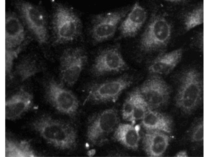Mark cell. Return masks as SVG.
<instances>
[{
  "instance_id": "1",
  "label": "cell",
  "mask_w": 209,
  "mask_h": 157,
  "mask_svg": "<svg viewBox=\"0 0 209 157\" xmlns=\"http://www.w3.org/2000/svg\"><path fill=\"white\" fill-rule=\"evenodd\" d=\"M34 129L48 143L62 150L75 149L78 145V134L71 124L43 115L32 123Z\"/></svg>"
},
{
  "instance_id": "2",
  "label": "cell",
  "mask_w": 209,
  "mask_h": 157,
  "mask_svg": "<svg viewBox=\"0 0 209 157\" xmlns=\"http://www.w3.org/2000/svg\"><path fill=\"white\" fill-rule=\"evenodd\" d=\"M202 80L196 69L190 68L182 74L175 99L176 106L186 114H190L201 102L203 93Z\"/></svg>"
},
{
  "instance_id": "3",
  "label": "cell",
  "mask_w": 209,
  "mask_h": 157,
  "mask_svg": "<svg viewBox=\"0 0 209 157\" xmlns=\"http://www.w3.org/2000/svg\"><path fill=\"white\" fill-rule=\"evenodd\" d=\"M53 24L56 44L71 42L77 39L82 33V24L79 18L71 9L61 4L56 7Z\"/></svg>"
},
{
  "instance_id": "4",
  "label": "cell",
  "mask_w": 209,
  "mask_h": 157,
  "mask_svg": "<svg viewBox=\"0 0 209 157\" xmlns=\"http://www.w3.org/2000/svg\"><path fill=\"white\" fill-rule=\"evenodd\" d=\"M118 112L113 108L105 109L91 116L89 120L86 137L92 146L99 145L118 125Z\"/></svg>"
},
{
  "instance_id": "5",
  "label": "cell",
  "mask_w": 209,
  "mask_h": 157,
  "mask_svg": "<svg viewBox=\"0 0 209 157\" xmlns=\"http://www.w3.org/2000/svg\"><path fill=\"white\" fill-rule=\"evenodd\" d=\"M133 82L131 77L124 76L101 83H93L88 87L83 105L90 102L94 103L115 102L123 91Z\"/></svg>"
},
{
  "instance_id": "6",
  "label": "cell",
  "mask_w": 209,
  "mask_h": 157,
  "mask_svg": "<svg viewBox=\"0 0 209 157\" xmlns=\"http://www.w3.org/2000/svg\"><path fill=\"white\" fill-rule=\"evenodd\" d=\"M88 57L82 47L70 48L63 52L60 59V70L63 82L69 87L77 81L86 64Z\"/></svg>"
},
{
  "instance_id": "7",
  "label": "cell",
  "mask_w": 209,
  "mask_h": 157,
  "mask_svg": "<svg viewBox=\"0 0 209 157\" xmlns=\"http://www.w3.org/2000/svg\"><path fill=\"white\" fill-rule=\"evenodd\" d=\"M171 32V26L165 18L158 16L153 18L141 36V49L149 52L165 47L169 40Z\"/></svg>"
},
{
  "instance_id": "8",
  "label": "cell",
  "mask_w": 209,
  "mask_h": 157,
  "mask_svg": "<svg viewBox=\"0 0 209 157\" xmlns=\"http://www.w3.org/2000/svg\"><path fill=\"white\" fill-rule=\"evenodd\" d=\"M46 94L48 101L58 111L71 117L76 115L79 102L71 91L52 79L47 86Z\"/></svg>"
},
{
  "instance_id": "9",
  "label": "cell",
  "mask_w": 209,
  "mask_h": 157,
  "mask_svg": "<svg viewBox=\"0 0 209 157\" xmlns=\"http://www.w3.org/2000/svg\"><path fill=\"white\" fill-rule=\"evenodd\" d=\"M139 89L151 110L159 108L166 104L171 93L167 83L159 76L156 75L148 78Z\"/></svg>"
},
{
  "instance_id": "10",
  "label": "cell",
  "mask_w": 209,
  "mask_h": 157,
  "mask_svg": "<svg viewBox=\"0 0 209 157\" xmlns=\"http://www.w3.org/2000/svg\"><path fill=\"white\" fill-rule=\"evenodd\" d=\"M127 12L123 10L96 16L92 20L90 30L95 42H102L113 36L118 24Z\"/></svg>"
},
{
  "instance_id": "11",
  "label": "cell",
  "mask_w": 209,
  "mask_h": 157,
  "mask_svg": "<svg viewBox=\"0 0 209 157\" xmlns=\"http://www.w3.org/2000/svg\"><path fill=\"white\" fill-rule=\"evenodd\" d=\"M19 9L27 26L40 44L47 39L46 22L43 13L35 5L24 2L19 4Z\"/></svg>"
},
{
  "instance_id": "12",
  "label": "cell",
  "mask_w": 209,
  "mask_h": 157,
  "mask_svg": "<svg viewBox=\"0 0 209 157\" xmlns=\"http://www.w3.org/2000/svg\"><path fill=\"white\" fill-rule=\"evenodd\" d=\"M126 67L127 64L118 49L111 48L104 49L99 53L91 70L93 74L100 76L109 72H119Z\"/></svg>"
},
{
  "instance_id": "13",
  "label": "cell",
  "mask_w": 209,
  "mask_h": 157,
  "mask_svg": "<svg viewBox=\"0 0 209 157\" xmlns=\"http://www.w3.org/2000/svg\"><path fill=\"white\" fill-rule=\"evenodd\" d=\"M33 96L28 92L21 89L5 102V118L11 120L19 118L31 108Z\"/></svg>"
},
{
  "instance_id": "14",
  "label": "cell",
  "mask_w": 209,
  "mask_h": 157,
  "mask_svg": "<svg viewBox=\"0 0 209 157\" xmlns=\"http://www.w3.org/2000/svg\"><path fill=\"white\" fill-rule=\"evenodd\" d=\"M170 141L169 137L163 132L146 131L142 141L143 150L149 156H162L169 146Z\"/></svg>"
},
{
  "instance_id": "15",
  "label": "cell",
  "mask_w": 209,
  "mask_h": 157,
  "mask_svg": "<svg viewBox=\"0 0 209 157\" xmlns=\"http://www.w3.org/2000/svg\"><path fill=\"white\" fill-rule=\"evenodd\" d=\"M182 54L183 50L181 48L161 53L152 62L148 67V70L155 75H167L179 63Z\"/></svg>"
},
{
  "instance_id": "16",
  "label": "cell",
  "mask_w": 209,
  "mask_h": 157,
  "mask_svg": "<svg viewBox=\"0 0 209 157\" xmlns=\"http://www.w3.org/2000/svg\"><path fill=\"white\" fill-rule=\"evenodd\" d=\"M147 17L145 9L138 2H136L119 27L121 35L124 37L135 36L145 22Z\"/></svg>"
},
{
  "instance_id": "17",
  "label": "cell",
  "mask_w": 209,
  "mask_h": 157,
  "mask_svg": "<svg viewBox=\"0 0 209 157\" xmlns=\"http://www.w3.org/2000/svg\"><path fill=\"white\" fill-rule=\"evenodd\" d=\"M140 128L138 125L121 123L114 130V139L126 148L136 151L138 149L140 140Z\"/></svg>"
},
{
  "instance_id": "18",
  "label": "cell",
  "mask_w": 209,
  "mask_h": 157,
  "mask_svg": "<svg viewBox=\"0 0 209 157\" xmlns=\"http://www.w3.org/2000/svg\"><path fill=\"white\" fill-rule=\"evenodd\" d=\"M5 49L15 50L24 40V28L19 19L10 15L5 19Z\"/></svg>"
},
{
  "instance_id": "19",
  "label": "cell",
  "mask_w": 209,
  "mask_h": 157,
  "mask_svg": "<svg viewBox=\"0 0 209 157\" xmlns=\"http://www.w3.org/2000/svg\"><path fill=\"white\" fill-rule=\"evenodd\" d=\"M142 125L146 131L158 130L168 133L172 131V121L165 114L149 110L142 119Z\"/></svg>"
},
{
  "instance_id": "20",
  "label": "cell",
  "mask_w": 209,
  "mask_h": 157,
  "mask_svg": "<svg viewBox=\"0 0 209 157\" xmlns=\"http://www.w3.org/2000/svg\"><path fill=\"white\" fill-rule=\"evenodd\" d=\"M5 156L34 157L37 156L30 142L16 140L6 138L5 139Z\"/></svg>"
},
{
  "instance_id": "21",
  "label": "cell",
  "mask_w": 209,
  "mask_h": 157,
  "mask_svg": "<svg viewBox=\"0 0 209 157\" xmlns=\"http://www.w3.org/2000/svg\"><path fill=\"white\" fill-rule=\"evenodd\" d=\"M130 93L132 98L133 110L130 121L134 124L136 121L142 119L148 111L151 110L141 94L139 88H136Z\"/></svg>"
},
{
  "instance_id": "22",
  "label": "cell",
  "mask_w": 209,
  "mask_h": 157,
  "mask_svg": "<svg viewBox=\"0 0 209 157\" xmlns=\"http://www.w3.org/2000/svg\"><path fill=\"white\" fill-rule=\"evenodd\" d=\"M204 22V8L200 7L193 10L188 14L185 19V25L187 30H189L202 24Z\"/></svg>"
},
{
  "instance_id": "23",
  "label": "cell",
  "mask_w": 209,
  "mask_h": 157,
  "mask_svg": "<svg viewBox=\"0 0 209 157\" xmlns=\"http://www.w3.org/2000/svg\"><path fill=\"white\" fill-rule=\"evenodd\" d=\"M190 137L191 140L193 142H199L203 140V119L198 120L193 125L191 130Z\"/></svg>"
},
{
  "instance_id": "24",
  "label": "cell",
  "mask_w": 209,
  "mask_h": 157,
  "mask_svg": "<svg viewBox=\"0 0 209 157\" xmlns=\"http://www.w3.org/2000/svg\"><path fill=\"white\" fill-rule=\"evenodd\" d=\"M133 105L132 96L130 93L125 100L123 106L122 116L124 120L130 121L132 116Z\"/></svg>"
},
{
  "instance_id": "25",
  "label": "cell",
  "mask_w": 209,
  "mask_h": 157,
  "mask_svg": "<svg viewBox=\"0 0 209 157\" xmlns=\"http://www.w3.org/2000/svg\"><path fill=\"white\" fill-rule=\"evenodd\" d=\"M19 51V49H5V71L9 72L12 68L13 62Z\"/></svg>"
},
{
  "instance_id": "26",
  "label": "cell",
  "mask_w": 209,
  "mask_h": 157,
  "mask_svg": "<svg viewBox=\"0 0 209 157\" xmlns=\"http://www.w3.org/2000/svg\"><path fill=\"white\" fill-rule=\"evenodd\" d=\"M175 157H188L187 152L185 150H182L178 152L175 155Z\"/></svg>"
}]
</instances>
